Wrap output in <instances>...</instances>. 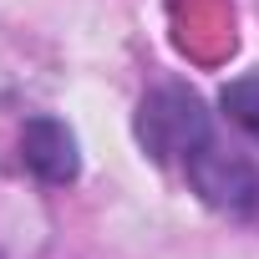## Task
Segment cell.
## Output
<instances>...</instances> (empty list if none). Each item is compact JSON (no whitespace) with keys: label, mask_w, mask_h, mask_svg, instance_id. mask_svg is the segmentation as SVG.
<instances>
[{"label":"cell","mask_w":259,"mask_h":259,"mask_svg":"<svg viewBox=\"0 0 259 259\" xmlns=\"http://www.w3.org/2000/svg\"><path fill=\"white\" fill-rule=\"evenodd\" d=\"M138 143L158 163H188L203 143H213L203 97L188 87H153L138 107Z\"/></svg>","instance_id":"6da1fadb"},{"label":"cell","mask_w":259,"mask_h":259,"mask_svg":"<svg viewBox=\"0 0 259 259\" xmlns=\"http://www.w3.org/2000/svg\"><path fill=\"white\" fill-rule=\"evenodd\" d=\"M183 168H188V183L198 188V198L219 213H249L259 203V173L239 153H224L219 143H203Z\"/></svg>","instance_id":"7a4b0ae2"},{"label":"cell","mask_w":259,"mask_h":259,"mask_svg":"<svg viewBox=\"0 0 259 259\" xmlns=\"http://www.w3.org/2000/svg\"><path fill=\"white\" fill-rule=\"evenodd\" d=\"M21 163H26L41 183H51V188L76 183V173H81L76 133H71L61 117H31V122L21 127Z\"/></svg>","instance_id":"3957f363"},{"label":"cell","mask_w":259,"mask_h":259,"mask_svg":"<svg viewBox=\"0 0 259 259\" xmlns=\"http://www.w3.org/2000/svg\"><path fill=\"white\" fill-rule=\"evenodd\" d=\"M219 102H224V112H229V122L239 127V133H249V138L259 143V71L234 76Z\"/></svg>","instance_id":"277c9868"}]
</instances>
